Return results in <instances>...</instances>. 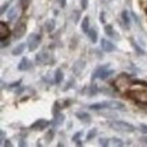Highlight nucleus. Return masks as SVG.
<instances>
[{"mask_svg": "<svg viewBox=\"0 0 147 147\" xmlns=\"http://www.w3.org/2000/svg\"><path fill=\"white\" fill-rule=\"evenodd\" d=\"M72 16H74L72 21L75 22V23H78V22L80 21V12H79V11H72Z\"/></svg>", "mask_w": 147, "mask_h": 147, "instance_id": "bb28decb", "label": "nucleus"}, {"mask_svg": "<svg viewBox=\"0 0 147 147\" xmlns=\"http://www.w3.org/2000/svg\"><path fill=\"white\" fill-rule=\"evenodd\" d=\"M110 127L116 129V131H120V132H135V127L127 123V121H121V120H115L110 123Z\"/></svg>", "mask_w": 147, "mask_h": 147, "instance_id": "20e7f679", "label": "nucleus"}, {"mask_svg": "<svg viewBox=\"0 0 147 147\" xmlns=\"http://www.w3.org/2000/svg\"><path fill=\"white\" fill-rule=\"evenodd\" d=\"M53 136H55V129H49L48 131V134L45 135V139H47V142H51L53 139Z\"/></svg>", "mask_w": 147, "mask_h": 147, "instance_id": "a878e982", "label": "nucleus"}, {"mask_svg": "<svg viewBox=\"0 0 147 147\" xmlns=\"http://www.w3.org/2000/svg\"><path fill=\"white\" fill-rule=\"evenodd\" d=\"M25 48H26V45L25 44H18L14 49H12V55L14 56H18V55H21L23 51H25Z\"/></svg>", "mask_w": 147, "mask_h": 147, "instance_id": "a211bd4d", "label": "nucleus"}, {"mask_svg": "<svg viewBox=\"0 0 147 147\" xmlns=\"http://www.w3.org/2000/svg\"><path fill=\"white\" fill-rule=\"evenodd\" d=\"M51 124H52V123L45 120V119H38V120H36L32 125H30V129H33V131H41V129L48 128Z\"/></svg>", "mask_w": 147, "mask_h": 147, "instance_id": "423d86ee", "label": "nucleus"}, {"mask_svg": "<svg viewBox=\"0 0 147 147\" xmlns=\"http://www.w3.org/2000/svg\"><path fill=\"white\" fill-rule=\"evenodd\" d=\"M21 84V80H18V82H14V83H11L10 86H8V89H12V87H15V86H19Z\"/></svg>", "mask_w": 147, "mask_h": 147, "instance_id": "c9c22d12", "label": "nucleus"}, {"mask_svg": "<svg viewBox=\"0 0 147 147\" xmlns=\"http://www.w3.org/2000/svg\"><path fill=\"white\" fill-rule=\"evenodd\" d=\"M63 71L59 68V69H56V72H55V83H61V80H63Z\"/></svg>", "mask_w": 147, "mask_h": 147, "instance_id": "4be33fe9", "label": "nucleus"}, {"mask_svg": "<svg viewBox=\"0 0 147 147\" xmlns=\"http://www.w3.org/2000/svg\"><path fill=\"white\" fill-rule=\"evenodd\" d=\"M132 79L129 75H127V74H121V75H119L117 78H116L115 80V86L116 89L119 90V91H128L129 90V87L132 86Z\"/></svg>", "mask_w": 147, "mask_h": 147, "instance_id": "7ed1b4c3", "label": "nucleus"}, {"mask_svg": "<svg viewBox=\"0 0 147 147\" xmlns=\"http://www.w3.org/2000/svg\"><path fill=\"white\" fill-rule=\"evenodd\" d=\"M55 27H56V22H55V19H51V21H48L47 23H45V29H47V32H53L55 30Z\"/></svg>", "mask_w": 147, "mask_h": 147, "instance_id": "5701e85b", "label": "nucleus"}, {"mask_svg": "<svg viewBox=\"0 0 147 147\" xmlns=\"http://www.w3.org/2000/svg\"><path fill=\"white\" fill-rule=\"evenodd\" d=\"M112 143H113V144H116V146H123V144H124V143H123V140H121V139H119V138H113V139H112Z\"/></svg>", "mask_w": 147, "mask_h": 147, "instance_id": "c756f323", "label": "nucleus"}, {"mask_svg": "<svg viewBox=\"0 0 147 147\" xmlns=\"http://www.w3.org/2000/svg\"><path fill=\"white\" fill-rule=\"evenodd\" d=\"M104 29H105V33L109 37H112V38H119V36H117L115 33V30H113V26H112V25H105Z\"/></svg>", "mask_w": 147, "mask_h": 147, "instance_id": "dca6fc26", "label": "nucleus"}, {"mask_svg": "<svg viewBox=\"0 0 147 147\" xmlns=\"http://www.w3.org/2000/svg\"><path fill=\"white\" fill-rule=\"evenodd\" d=\"M121 18H123V22H124V25H125L127 27H129V25H131V18H129V12L127 10H124L123 12H121Z\"/></svg>", "mask_w": 147, "mask_h": 147, "instance_id": "2eb2a0df", "label": "nucleus"}, {"mask_svg": "<svg viewBox=\"0 0 147 147\" xmlns=\"http://www.w3.org/2000/svg\"><path fill=\"white\" fill-rule=\"evenodd\" d=\"M75 116H76L82 123H86V124H89L90 121H91V117H90V115L87 113V112H76Z\"/></svg>", "mask_w": 147, "mask_h": 147, "instance_id": "f8f14e48", "label": "nucleus"}, {"mask_svg": "<svg viewBox=\"0 0 147 147\" xmlns=\"http://www.w3.org/2000/svg\"><path fill=\"white\" fill-rule=\"evenodd\" d=\"M106 68H109V64H105V65H102V67H98V68H97L94 72H93V76H91V79L94 80L95 78H100V75L102 74V71H104V69H106Z\"/></svg>", "mask_w": 147, "mask_h": 147, "instance_id": "f3484780", "label": "nucleus"}, {"mask_svg": "<svg viewBox=\"0 0 147 147\" xmlns=\"http://www.w3.org/2000/svg\"><path fill=\"white\" fill-rule=\"evenodd\" d=\"M21 10H22V7L21 5H15V7H12V8H10V10L7 11V19L10 22L12 21H15L18 16L21 15Z\"/></svg>", "mask_w": 147, "mask_h": 147, "instance_id": "0eeeda50", "label": "nucleus"}, {"mask_svg": "<svg viewBox=\"0 0 147 147\" xmlns=\"http://www.w3.org/2000/svg\"><path fill=\"white\" fill-rule=\"evenodd\" d=\"M40 42H41V36L37 34V33H32L29 36V40H27V49H29V52H34L37 48L40 47Z\"/></svg>", "mask_w": 147, "mask_h": 147, "instance_id": "39448f33", "label": "nucleus"}, {"mask_svg": "<svg viewBox=\"0 0 147 147\" xmlns=\"http://www.w3.org/2000/svg\"><path fill=\"white\" fill-rule=\"evenodd\" d=\"M8 10H10V3H4V4L1 5V10H0V14L3 15V14L5 12V11H8Z\"/></svg>", "mask_w": 147, "mask_h": 147, "instance_id": "c85d7f7f", "label": "nucleus"}, {"mask_svg": "<svg viewBox=\"0 0 147 147\" xmlns=\"http://www.w3.org/2000/svg\"><path fill=\"white\" fill-rule=\"evenodd\" d=\"M82 68H84V61L79 60V61H76V64H75V65L72 67V71L76 74V75H78V74L80 72V69H82Z\"/></svg>", "mask_w": 147, "mask_h": 147, "instance_id": "aec40b11", "label": "nucleus"}, {"mask_svg": "<svg viewBox=\"0 0 147 147\" xmlns=\"http://www.w3.org/2000/svg\"><path fill=\"white\" fill-rule=\"evenodd\" d=\"M29 4H30V0H19V5H21L23 10H25V8H27V7H29Z\"/></svg>", "mask_w": 147, "mask_h": 147, "instance_id": "cd10ccee", "label": "nucleus"}, {"mask_svg": "<svg viewBox=\"0 0 147 147\" xmlns=\"http://www.w3.org/2000/svg\"><path fill=\"white\" fill-rule=\"evenodd\" d=\"M59 3H60L61 7H65V5H67V0H59Z\"/></svg>", "mask_w": 147, "mask_h": 147, "instance_id": "e433bc0d", "label": "nucleus"}, {"mask_svg": "<svg viewBox=\"0 0 147 147\" xmlns=\"http://www.w3.org/2000/svg\"><path fill=\"white\" fill-rule=\"evenodd\" d=\"M25 32H26V23L25 22H21V23H18L15 26V29H14V38H16V40H19V38H22V37L25 36Z\"/></svg>", "mask_w": 147, "mask_h": 147, "instance_id": "6e6552de", "label": "nucleus"}, {"mask_svg": "<svg viewBox=\"0 0 147 147\" xmlns=\"http://www.w3.org/2000/svg\"><path fill=\"white\" fill-rule=\"evenodd\" d=\"M48 53L47 52H41V53H37L36 55V61L38 64H44V63H47L48 61Z\"/></svg>", "mask_w": 147, "mask_h": 147, "instance_id": "ddd939ff", "label": "nucleus"}, {"mask_svg": "<svg viewBox=\"0 0 147 147\" xmlns=\"http://www.w3.org/2000/svg\"><path fill=\"white\" fill-rule=\"evenodd\" d=\"M140 140H142V142L144 143V144H147V135H146V136H143L142 139H140Z\"/></svg>", "mask_w": 147, "mask_h": 147, "instance_id": "58836bf2", "label": "nucleus"}, {"mask_svg": "<svg viewBox=\"0 0 147 147\" xmlns=\"http://www.w3.org/2000/svg\"><path fill=\"white\" fill-rule=\"evenodd\" d=\"M10 36V29L7 26L5 22H0V38L1 40H7Z\"/></svg>", "mask_w": 147, "mask_h": 147, "instance_id": "9b49d317", "label": "nucleus"}, {"mask_svg": "<svg viewBox=\"0 0 147 147\" xmlns=\"http://www.w3.org/2000/svg\"><path fill=\"white\" fill-rule=\"evenodd\" d=\"M55 117H56V119H55V120L52 121V125H59V124H61V123L64 121V116L61 115V113L56 115Z\"/></svg>", "mask_w": 147, "mask_h": 147, "instance_id": "b1692460", "label": "nucleus"}, {"mask_svg": "<svg viewBox=\"0 0 147 147\" xmlns=\"http://www.w3.org/2000/svg\"><path fill=\"white\" fill-rule=\"evenodd\" d=\"M100 144H101V146H109L110 142H109V139H106V138H101V139H100Z\"/></svg>", "mask_w": 147, "mask_h": 147, "instance_id": "7c9ffc66", "label": "nucleus"}, {"mask_svg": "<svg viewBox=\"0 0 147 147\" xmlns=\"http://www.w3.org/2000/svg\"><path fill=\"white\" fill-rule=\"evenodd\" d=\"M82 135H83V132H82V131L76 132V134H75V135L72 136V140H74V142H78V140H79V138L82 136Z\"/></svg>", "mask_w": 147, "mask_h": 147, "instance_id": "2f4dec72", "label": "nucleus"}, {"mask_svg": "<svg viewBox=\"0 0 147 147\" xmlns=\"http://www.w3.org/2000/svg\"><path fill=\"white\" fill-rule=\"evenodd\" d=\"M30 68H32V61L27 57H22L21 63L18 64V69L19 71H29Z\"/></svg>", "mask_w": 147, "mask_h": 147, "instance_id": "9d476101", "label": "nucleus"}, {"mask_svg": "<svg viewBox=\"0 0 147 147\" xmlns=\"http://www.w3.org/2000/svg\"><path fill=\"white\" fill-rule=\"evenodd\" d=\"M115 74V71L113 69H110V68H106L102 71V74L100 75V79H102V80H105V79H108L110 76V75H113Z\"/></svg>", "mask_w": 147, "mask_h": 147, "instance_id": "412c9836", "label": "nucleus"}, {"mask_svg": "<svg viewBox=\"0 0 147 147\" xmlns=\"http://www.w3.org/2000/svg\"><path fill=\"white\" fill-rule=\"evenodd\" d=\"M80 27H82V32L83 33H89L90 30V19H89V16H84L83 19H82V25H80Z\"/></svg>", "mask_w": 147, "mask_h": 147, "instance_id": "4468645a", "label": "nucleus"}, {"mask_svg": "<svg viewBox=\"0 0 147 147\" xmlns=\"http://www.w3.org/2000/svg\"><path fill=\"white\" fill-rule=\"evenodd\" d=\"M80 5H82V10H86L89 7V0H80Z\"/></svg>", "mask_w": 147, "mask_h": 147, "instance_id": "473e14b6", "label": "nucleus"}, {"mask_svg": "<svg viewBox=\"0 0 147 147\" xmlns=\"http://www.w3.org/2000/svg\"><path fill=\"white\" fill-rule=\"evenodd\" d=\"M3 144H4V146H11V143H10V142H4Z\"/></svg>", "mask_w": 147, "mask_h": 147, "instance_id": "ea45409f", "label": "nucleus"}, {"mask_svg": "<svg viewBox=\"0 0 147 147\" xmlns=\"http://www.w3.org/2000/svg\"><path fill=\"white\" fill-rule=\"evenodd\" d=\"M127 95L132 100H135L136 102H139V104H142V105H147V87H144V89L132 87L127 91Z\"/></svg>", "mask_w": 147, "mask_h": 147, "instance_id": "f03ea898", "label": "nucleus"}, {"mask_svg": "<svg viewBox=\"0 0 147 147\" xmlns=\"http://www.w3.org/2000/svg\"><path fill=\"white\" fill-rule=\"evenodd\" d=\"M101 48H102V51L105 53H110V52H113V51H116L115 44L110 41V40H105V38L101 40Z\"/></svg>", "mask_w": 147, "mask_h": 147, "instance_id": "1a4fd4ad", "label": "nucleus"}, {"mask_svg": "<svg viewBox=\"0 0 147 147\" xmlns=\"http://www.w3.org/2000/svg\"><path fill=\"white\" fill-rule=\"evenodd\" d=\"M101 22L105 25V18H104V12H101Z\"/></svg>", "mask_w": 147, "mask_h": 147, "instance_id": "4c0bfd02", "label": "nucleus"}, {"mask_svg": "<svg viewBox=\"0 0 147 147\" xmlns=\"http://www.w3.org/2000/svg\"><path fill=\"white\" fill-rule=\"evenodd\" d=\"M87 36H89L91 42H97V40H98V33H97L95 29H90L89 33H87Z\"/></svg>", "mask_w": 147, "mask_h": 147, "instance_id": "6ab92c4d", "label": "nucleus"}, {"mask_svg": "<svg viewBox=\"0 0 147 147\" xmlns=\"http://www.w3.org/2000/svg\"><path fill=\"white\" fill-rule=\"evenodd\" d=\"M132 47H134V48H135V49L138 51V52H139V55H144V51H143V49H140V48L138 47V45H136V44H135L134 41H132Z\"/></svg>", "mask_w": 147, "mask_h": 147, "instance_id": "72a5a7b5", "label": "nucleus"}, {"mask_svg": "<svg viewBox=\"0 0 147 147\" xmlns=\"http://www.w3.org/2000/svg\"><path fill=\"white\" fill-rule=\"evenodd\" d=\"M97 134H98V131L95 129V128H93V129H90L89 134L86 135V140H93L95 136H97Z\"/></svg>", "mask_w": 147, "mask_h": 147, "instance_id": "393cba45", "label": "nucleus"}, {"mask_svg": "<svg viewBox=\"0 0 147 147\" xmlns=\"http://www.w3.org/2000/svg\"><path fill=\"white\" fill-rule=\"evenodd\" d=\"M90 110H102V109H116V110H124V104L119 101H101L95 102L89 106Z\"/></svg>", "mask_w": 147, "mask_h": 147, "instance_id": "f257e3e1", "label": "nucleus"}, {"mask_svg": "<svg viewBox=\"0 0 147 147\" xmlns=\"http://www.w3.org/2000/svg\"><path fill=\"white\" fill-rule=\"evenodd\" d=\"M139 128H140V131H142L144 135H147V124H140Z\"/></svg>", "mask_w": 147, "mask_h": 147, "instance_id": "f704fd0d", "label": "nucleus"}]
</instances>
